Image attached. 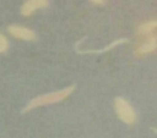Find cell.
<instances>
[{
	"mask_svg": "<svg viewBox=\"0 0 157 138\" xmlns=\"http://www.w3.org/2000/svg\"><path fill=\"white\" fill-rule=\"evenodd\" d=\"M75 90V85H70L67 88H63L59 91H53V93H49V94H43V96H38L32 100L28 102V105L21 109V112H29L38 106H44V105H52V103H58L61 100H64L67 96H70L72 93Z\"/></svg>",
	"mask_w": 157,
	"mask_h": 138,
	"instance_id": "6da1fadb",
	"label": "cell"
},
{
	"mask_svg": "<svg viewBox=\"0 0 157 138\" xmlns=\"http://www.w3.org/2000/svg\"><path fill=\"white\" fill-rule=\"evenodd\" d=\"M8 32L18 40H25V41H35L37 40V34L25 26H18V24H11L8 26Z\"/></svg>",
	"mask_w": 157,
	"mask_h": 138,
	"instance_id": "3957f363",
	"label": "cell"
},
{
	"mask_svg": "<svg viewBox=\"0 0 157 138\" xmlns=\"http://www.w3.org/2000/svg\"><path fill=\"white\" fill-rule=\"evenodd\" d=\"M124 43H127V38H121V40H116V41H113L111 44H108L107 47L104 49H101V50H78V53H104V52H108V50H111V49H114L116 46H119V44H124Z\"/></svg>",
	"mask_w": 157,
	"mask_h": 138,
	"instance_id": "52a82bcc",
	"label": "cell"
},
{
	"mask_svg": "<svg viewBox=\"0 0 157 138\" xmlns=\"http://www.w3.org/2000/svg\"><path fill=\"white\" fill-rule=\"evenodd\" d=\"M114 111H116V115L119 117V120H122L127 125H134L137 122V115H136L133 106L122 97L114 99Z\"/></svg>",
	"mask_w": 157,
	"mask_h": 138,
	"instance_id": "7a4b0ae2",
	"label": "cell"
},
{
	"mask_svg": "<svg viewBox=\"0 0 157 138\" xmlns=\"http://www.w3.org/2000/svg\"><path fill=\"white\" fill-rule=\"evenodd\" d=\"M92 3H95V5H104L105 0H90Z\"/></svg>",
	"mask_w": 157,
	"mask_h": 138,
	"instance_id": "9c48e42d",
	"label": "cell"
},
{
	"mask_svg": "<svg viewBox=\"0 0 157 138\" xmlns=\"http://www.w3.org/2000/svg\"><path fill=\"white\" fill-rule=\"evenodd\" d=\"M48 6H49V0H26L20 8V14L25 15V17H29L35 11L48 8Z\"/></svg>",
	"mask_w": 157,
	"mask_h": 138,
	"instance_id": "277c9868",
	"label": "cell"
},
{
	"mask_svg": "<svg viewBox=\"0 0 157 138\" xmlns=\"http://www.w3.org/2000/svg\"><path fill=\"white\" fill-rule=\"evenodd\" d=\"M153 132H156V135H157V129L156 128H153Z\"/></svg>",
	"mask_w": 157,
	"mask_h": 138,
	"instance_id": "30bf717a",
	"label": "cell"
},
{
	"mask_svg": "<svg viewBox=\"0 0 157 138\" xmlns=\"http://www.w3.org/2000/svg\"><path fill=\"white\" fill-rule=\"evenodd\" d=\"M156 29H157V20H150V21L142 23V24L137 27V34H139V35H150V34H153Z\"/></svg>",
	"mask_w": 157,
	"mask_h": 138,
	"instance_id": "8992f818",
	"label": "cell"
},
{
	"mask_svg": "<svg viewBox=\"0 0 157 138\" xmlns=\"http://www.w3.org/2000/svg\"><path fill=\"white\" fill-rule=\"evenodd\" d=\"M148 38L136 49V55H147V53H153L157 50V37L150 34L147 35Z\"/></svg>",
	"mask_w": 157,
	"mask_h": 138,
	"instance_id": "5b68a950",
	"label": "cell"
},
{
	"mask_svg": "<svg viewBox=\"0 0 157 138\" xmlns=\"http://www.w3.org/2000/svg\"><path fill=\"white\" fill-rule=\"evenodd\" d=\"M9 49V43L6 40V37L3 34H0V53H5Z\"/></svg>",
	"mask_w": 157,
	"mask_h": 138,
	"instance_id": "ba28073f",
	"label": "cell"
}]
</instances>
